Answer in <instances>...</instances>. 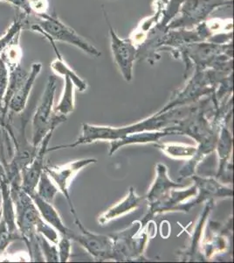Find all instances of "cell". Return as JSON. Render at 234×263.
Returning <instances> with one entry per match:
<instances>
[{
	"label": "cell",
	"mask_w": 234,
	"mask_h": 263,
	"mask_svg": "<svg viewBox=\"0 0 234 263\" xmlns=\"http://www.w3.org/2000/svg\"><path fill=\"white\" fill-rule=\"evenodd\" d=\"M190 111L192 108L190 107L182 109L172 108L163 112L159 111L141 122L121 128H113L110 126H90L89 124H83L82 135L74 143L50 147L48 148V152L74 147L78 145L91 143L93 141H119L126 136L142 132L160 131L163 130V128L169 127V125H172V126H175L182 119V117L186 116Z\"/></svg>",
	"instance_id": "1"
},
{
	"label": "cell",
	"mask_w": 234,
	"mask_h": 263,
	"mask_svg": "<svg viewBox=\"0 0 234 263\" xmlns=\"http://www.w3.org/2000/svg\"><path fill=\"white\" fill-rule=\"evenodd\" d=\"M11 195L14 204L15 222L26 243L30 260L44 261L38 244L37 226L41 217L35 204L21 186L10 185Z\"/></svg>",
	"instance_id": "2"
},
{
	"label": "cell",
	"mask_w": 234,
	"mask_h": 263,
	"mask_svg": "<svg viewBox=\"0 0 234 263\" xmlns=\"http://www.w3.org/2000/svg\"><path fill=\"white\" fill-rule=\"evenodd\" d=\"M56 77L50 76L48 79L47 86L45 89L41 100L36 108L32 120L33 137L32 144L35 147H39L42 140L50 131L59 124L65 122L67 116L62 114H55L54 111V95L56 91Z\"/></svg>",
	"instance_id": "3"
},
{
	"label": "cell",
	"mask_w": 234,
	"mask_h": 263,
	"mask_svg": "<svg viewBox=\"0 0 234 263\" xmlns=\"http://www.w3.org/2000/svg\"><path fill=\"white\" fill-rule=\"evenodd\" d=\"M39 21L29 25V29L44 36L46 39L54 42H65L75 46L93 57H99L101 52L95 46L79 35L71 27H68L56 15L44 14L39 17Z\"/></svg>",
	"instance_id": "4"
},
{
	"label": "cell",
	"mask_w": 234,
	"mask_h": 263,
	"mask_svg": "<svg viewBox=\"0 0 234 263\" xmlns=\"http://www.w3.org/2000/svg\"><path fill=\"white\" fill-rule=\"evenodd\" d=\"M231 4V0H184L178 12L180 17L174 18L166 27L165 32L193 28L206 21L208 16L218 7Z\"/></svg>",
	"instance_id": "5"
},
{
	"label": "cell",
	"mask_w": 234,
	"mask_h": 263,
	"mask_svg": "<svg viewBox=\"0 0 234 263\" xmlns=\"http://www.w3.org/2000/svg\"><path fill=\"white\" fill-rule=\"evenodd\" d=\"M97 162V160L93 158L82 159L78 160L74 162H69L65 165H45L44 171L48 174V176L55 183L57 188L59 189V192H61L65 196L66 199L69 203V208L72 214L75 216L76 212L74 209V204L72 203L71 197L69 194V188L71 185V182L74 180L78 172L86 167L88 165L92 164Z\"/></svg>",
	"instance_id": "6"
},
{
	"label": "cell",
	"mask_w": 234,
	"mask_h": 263,
	"mask_svg": "<svg viewBox=\"0 0 234 263\" xmlns=\"http://www.w3.org/2000/svg\"><path fill=\"white\" fill-rule=\"evenodd\" d=\"M110 34V45L113 57L122 75L127 82L131 81L133 72L134 62L138 54V48L131 39H121L114 30L110 21L104 12Z\"/></svg>",
	"instance_id": "7"
},
{
	"label": "cell",
	"mask_w": 234,
	"mask_h": 263,
	"mask_svg": "<svg viewBox=\"0 0 234 263\" xmlns=\"http://www.w3.org/2000/svg\"><path fill=\"white\" fill-rule=\"evenodd\" d=\"M74 222L80 228V235L74 233L73 239L82 245L83 248L89 252L96 260H105L109 259H116L114 239L110 237L103 235H96L89 233L83 227L77 215L74 216Z\"/></svg>",
	"instance_id": "8"
},
{
	"label": "cell",
	"mask_w": 234,
	"mask_h": 263,
	"mask_svg": "<svg viewBox=\"0 0 234 263\" xmlns=\"http://www.w3.org/2000/svg\"><path fill=\"white\" fill-rule=\"evenodd\" d=\"M54 131H50L42 140L39 144L37 153L32 162L25 168L21 173V188L24 192L29 195L35 192L36 187L39 182V177L44 171L45 156L48 153V144L50 142L51 138L53 136Z\"/></svg>",
	"instance_id": "9"
},
{
	"label": "cell",
	"mask_w": 234,
	"mask_h": 263,
	"mask_svg": "<svg viewBox=\"0 0 234 263\" xmlns=\"http://www.w3.org/2000/svg\"><path fill=\"white\" fill-rule=\"evenodd\" d=\"M42 64L40 63H34L31 70L28 72V76L26 78L18 90L13 94L8 105L10 112L14 114H21L24 111L27 106V102L29 99L30 93L32 91L36 79L41 71Z\"/></svg>",
	"instance_id": "10"
},
{
	"label": "cell",
	"mask_w": 234,
	"mask_h": 263,
	"mask_svg": "<svg viewBox=\"0 0 234 263\" xmlns=\"http://www.w3.org/2000/svg\"><path fill=\"white\" fill-rule=\"evenodd\" d=\"M29 196L39 211V215L45 222H47L52 228L58 231L62 236L69 237L70 239H73L74 235V232L69 230V228L66 227L59 213L53 206L52 203L43 200L41 197L38 196L36 192L30 193Z\"/></svg>",
	"instance_id": "11"
},
{
	"label": "cell",
	"mask_w": 234,
	"mask_h": 263,
	"mask_svg": "<svg viewBox=\"0 0 234 263\" xmlns=\"http://www.w3.org/2000/svg\"><path fill=\"white\" fill-rule=\"evenodd\" d=\"M184 184L171 181L167 175V167L164 164L159 163L157 166V179L155 180V182L145 198L150 205H152L168 196L172 189L184 188Z\"/></svg>",
	"instance_id": "12"
},
{
	"label": "cell",
	"mask_w": 234,
	"mask_h": 263,
	"mask_svg": "<svg viewBox=\"0 0 234 263\" xmlns=\"http://www.w3.org/2000/svg\"><path fill=\"white\" fill-rule=\"evenodd\" d=\"M142 200L143 197L137 196L136 192H134V189L131 188L129 195L122 202L111 207L99 218V223L101 224H107L113 219L118 218L125 213H130L132 210L137 209V207L141 205Z\"/></svg>",
	"instance_id": "13"
},
{
	"label": "cell",
	"mask_w": 234,
	"mask_h": 263,
	"mask_svg": "<svg viewBox=\"0 0 234 263\" xmlns=\"http://www.w3.org/2000/svg\"><path fill=\"white\" fill-rule=\"evenodd\" d=\"M195 180V185L199 191V197L193 201L194 205L199 204L205 198L210 197H232V190L222 186L214 179H204L198 176L193 177Z\"/></svg>",
	"instance_id": "14"
},
{
	"label": "cell",
	"mask_w": 234,
	"mask_h": 263,
	"mask_svg": "<svg viewBox=\"0 0 234 263\" xmlns=\"http://www.w3.org/2000/svg\"><path fill=\"white\" fill-rule=\"evenodd\" d=\"M48 42H50L51 45L54 48L55 54H56V59L53 61L51 63L50 68L54 73L56 75L62 76V77H68L71 79L74 86L77 88L80 91H84L87 89L86 82L83 81L82 79L79 78V76L76 75L73 70H72L67 63L63 60L62 55L59 53V51L57 48L56 43L53 40L48 39Z\"/></svg>",
	"instance_id": "15"
},
{
	"label": "cell",
	"mask_w": 234,
	"mask_h": 263,
	"mask_svg": "<svg viewBox=\"0 0 234 263\" xmlns=\"http://www.w3.org/2000/svg\"><path fill=\"white\" fill-rule=\"evenodd\" d=\"M168 135L167 132L163 129L160 131H155L152 133L148 132H142L133 135H129L119 141H111V147H110V156H112L114 153H116L120 147L127 145V144L147 143V142H155L158 141L161 138Z\"/></svg>",
	"instance_id": "16"
},
{
	"label": "cell",
	"mask_w": 234,
	"mask_h": 263,
	"mask_svg": "<svg viewBox=\"0 0 234 263\" xmlns=\"http://www.w3.org/2000/svg\"><path fill=\"white\" fill-rule=\"evenodd\" d=\"M28 18L29 16L25 14L24 12H19L14 21H12L11 26L7 28L6 33L0 37V57L15 37L21 33V31L24 28L28 27Z\"/></svg>",
	"instance_id": "17"
},
{
	"label": "cell",
	"mask_w": 234,
	"mask_h": 263,
	"mask_svg": "<svg viewBox=\"0 0 234 263\" xmlns=\"http://www.w3.org/2000/svg\"><path fill=\"white\" fill-rule=\"evenodd\" d=\"M19 40H20V33L15 37L0 57L6 63L9 71L21 66L23 52L21 49Z\"/></svg>",
	"instance_id": "18"
},
{
	"label": "cell",
	"mask_w": 234,
	"mask_h": 263,
	"mask_svg": "<svg viewBox=\"0 0 234 263\" xmlns=\"http://www.w3.org/2000/svg\"><path fill=\"white\" fill-rule=\"evenodd\" d=\"M65 78V87L63 90L62 96L59 100V104L54 108L55 114H62L67 116L71 114L74 110V85L70 78L64 77Z\"/></svg>",
	"instance_id": "19"
},
{
	"label": "cell",
	"mask_w": 234,
	"mask_h": 263,
	"mask_svg": "<svg viewBox=\"0 0 234 263\" xmlns=\"http://www.w3.org/2000/svg\"><path fill=\"white\" fill-rule=\"evenodd\" d=\"M35 192L43 200L53 203L55 196L59 192V189L57 188L53 180L51 179L48 174L44 171L39 177Z\"/></svg>",
	"instance_id": "20"
},
{
	"label": "cell",
	"mask_w": 234,
	"mask_h": 263,
	"mask_svg": "<svg viewBox=\"0 0 234 263\" xmlns=\"http://www.w3.org/2000/svg\"><path fill=\"white\" fill-rule=\"evenodd\" d=\"M157 147L173 158H193L198 152V147L178 144H157Z\"/></svg>",
	"instance_id": "21"
},
{
	"label": "cell",
	"mask_w": 234,
	"mask_h": 263,
	"mask_svg": "<svg viewBox=\"0 0 234 263\" xmlns=\"http://www.w3.org/2000/svg\"><path fill=\"white\" fill-rule=\"evenodd\" d=\"M18 240L23 241L19 232L18 231L12 232L10 230L6 221L3 218H0V258L13 241H18Z\"/></svg>",
	"instance_id": "22"
},
{
	"label": "cell",
	"mask_w": 234,
	"mask_h": 263,
	"mask_svg": "<svg viewBox=\"0 0 234 263\" xmlns=\"http://www.w3.org/2000/svg\"><path fill=\"white\" fill-rule=\"evenodd\" d=\"M38 244H39V250L42 254V257L45 261L49 262H58L59 261V255H58V249L57 246L51 245L50 241L42 234H38Z\"/></svg>",
	"instance_id": "23"
},
{
	"label": "cell",
	"mask_w": 234,
	"mask_h": 263,
	"mask_svg": "<svg viewBox=\"0 0 234 263\" xmlns=\"http://www.w3.org/2000/svg\"><path fill=\"white\" fill-rule=\"evenodd\" d=\"M57 249L59 255V261H69L71 255V239L69 237L62 236L57 242Z\"/></svg>",
	"instance_id": "24"
},
{
	"label": "cell",
	"mask_w": 234,
	"mask_h": 263,
	"mask_svg": "<svg viewBox=\"0 0 234 263\" xmlns=\"http://www.w3.org/2000/svg\"><path fill=\"white\" fill-rule=\"evenodd\" d=\"M9 69L0 57V100L3 101L9 84Z\"/></svg>",
	"instance_id": "25"
},
{
	"label": "cell",
	"mask_w": 234,
	"mask_h": 263,
	"mask_svg": "<svg viewBox=\"0 0 234 263\" xmlns=\"http://www.w3.org/2000/svg\"><path fill=\"white\" fill-rule=\"evenodd\" d=\"M29 5L30 9L33 14H35L36 17H40L48 13V0H27Z\"/></svg>",
	"instance_id": "26"
},
{
	"label": "cell",
	"mask_w": 234,
	"mask_h": 263,
	"mask_svg": "<svg viewBox=\"0 0 234 263\" xmlns=\"http://www.w3.org/2000/svg\"><path fill=\"white\" fill-rule=\"evenodd\" d=\"M7 179V176H6V172L5 171V168H4L3 165L0 163V182L1 181H6Z\"/></svg>",
	"instance_id": "27"
},
{
	"label": "cell",
	"mask_w": 234,
	"mask_h": 263,
	"mask_svg": "<svg viewBox=\"0 0 234 263\" xmlns=\"http://www.w3.org/2000/svg\"><path fill=\"white\" fill-rule=\"evenodd\" d=\"M0 218H1V212H0Z\"/></svg>",
	"instance_id": "28"
}]
</instances>
